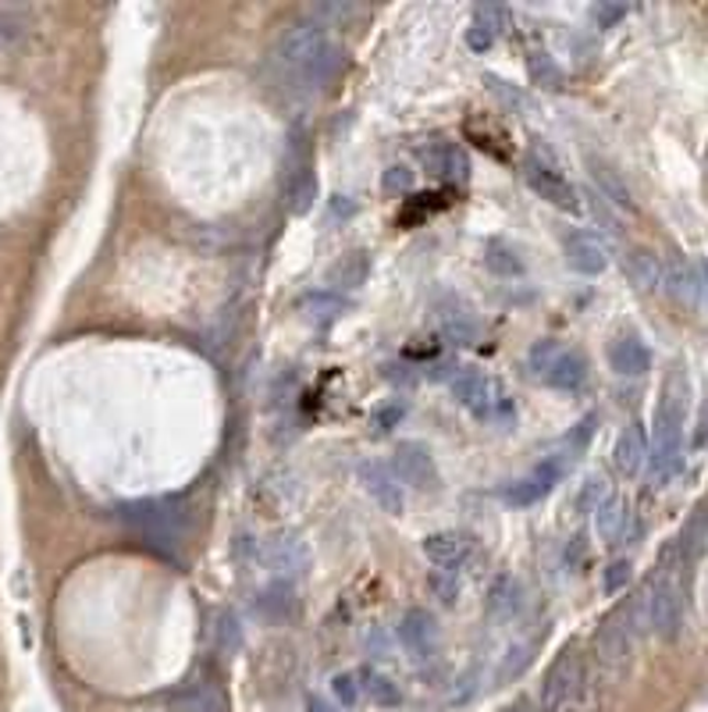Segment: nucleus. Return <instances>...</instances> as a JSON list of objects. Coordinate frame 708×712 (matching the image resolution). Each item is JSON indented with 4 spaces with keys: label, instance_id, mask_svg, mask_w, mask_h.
<instances>
[{
    "label": "nucleus",
    "instance_id": "1",
    "mask_svg": "<svg viewBox=\"0 0 708 712\" xmlns=\"http://www.w3.org/2000/svg\"><path fill=\"white\" fill-rule=\"evenodd\" d=\"M687 377L673 371L662 385V396L655 406V449H652V474L662 484L676 467L684 452V424H687Z\"/></svg>",
    "mask_w": 708,
    "mask_h": 712
},
{
    "label": "nucleus",
    "instance_id": "2",
    "mask_svg": "<svg viewBox=\"0 0 708 712\" xmlns=\"http://www.w3.org/2000/svg\"><path fill=\"white\" fill-rule=\"evenodd\" d=\"M452 392H456V403L466 406V410H471L477 420H485V424L517 420V403L509 399V392L488 374L460 371L456 377H452Z\"/></svg>",
    "mask_w": 708,
    "mask_h": 712
},
{
    "label": "nucleus",
    "instance_id": "3",
    "mask_svg": "<svg viewBox=\"0 0 708 712\" xmlns=\"http://www.w3.org/2000/svg\"><path fill=\"white\" fill-rule=\"evenodd\" d=\"M122 517L129 527L143 535L150 545H175L186 538V513L175 503H164V499H150V503H129L122 510Z\"/></svg>",
    "mask_w": 708,
    "mask_h": 712
},
{
    "label": "nucleus",
    "instance_id": "4",
    "mask_svg": "<svg viewBox=\"0 0 708 712\" xmlns=\"http://www.w3.org/2000/svg\"><path fill=\"white\" fill-rule=\"evenodd\" d=\"M531 368L549 388H560V392H577L587 382V360L574 350H566V346L555 339L534 342Z\"/></svg>",
    "mask_w": 708,
    "mask_h": 712
},
{
    "label": "nucleus",
    "instance_id": "5",
    "mask_svg": "<svg viewBox=\"0 0 708 712\" xmlns=\"http://www.w3.org/2000/svg\"><path fill=\"white\" fill-rule=\"evenodd\" d=\"M331 40L324 29H318L313 22H296V25H285L281 33H278V40H275V61L285 68V72H292L296 79L303 75L313 61H318L328 47H331Z\"/></svg>",
    "mask_w": 708,
    "mask_h": 712
},
{
    "label": "nucleus",
    "instance_id": "6",
    "mask_svg": "<svg viewBox=\"0 0 708 712\" xmlns=\"http://www.w3.org/2000/svg\"><path fill=\"white\" fill-rule=\"evenodd\" d=\"M584 684H587V677H584V659L574 645L566 648V653L552 662V670L545 677V684H541V709L545 712H566V709H574L580 702V694H584Z\"/></svg>",
    "mask_w": 708,
    "mask_h": 712
},
{
    "label": "nucleus",
    "instance_id": "7",
    "mask_svg": "<svg viewBox=\"0 0 708 712\" xmlns=\"http://www.w3.org/2000/svg\"><path fill=\"white\" fill-rule=\"evenodd\" d=\"M634 656V631L623 624V613H612L595 631V659L606 673H623V666Z\"/></svg>",
    "mask_w": 708,
    "mask_h": 712
},
{
    "label": "nucleus",
    "instance_id": "8",
    "mask_svg": "<svg viewBox=\"0 0 708 712\" xmlns=\"http://www.w3.org/2000/svg\"><path fill=\"white\" fill-rule=\"evenodd\" d=\"M648 584H652V631L659 638H676L681 616H684L681 584H676L673 573H659V578H652Z\"/></svg>",
    "mask_w": 708,
    "mask_h": 712
},
{
    "label": "nucleus",
    "instance_id": "9",
    "mask_svg": "<svg viewBox=\"0 0 708 712\" xmlns=\"http://www.w3.org/2000/svg\"><path fill=\"white\" fill-rule=\"evenodd\" d=\"M566 474V463L563 460H555V457H549L545 463L538 467L534 474H527V478H520V481H513V484H506L502 489V499L509 506H517V510H523V506H534V503H541L555 484H560V478Z\"/></svg>",
    "mask_w": 708,
    "mask_h": 712
},
{
    "label": "nucleus",
    "instance_id": "10",
    "mask_svg": "<svg viewBox=\"0 0 708 712\" xmlns=\"http://www.w3.org/2000/svg\"><path fill=\"white\" fill-rule=\"evenodd\" d=\"M523 178L545 204L560 207L563 215H580V196L560 172H552V168H545V164H538V161H527Z\"/></svg>",
    "mask_w": 708,
    "mask_h": 712
},
{
    "label": "nucleus",
    "instance_id": "11",
    "mask_svg": "<svg viewBox=\"0 0 708 712\" xmlns=\"http://www.w3.org/2000/svg\"><path fill=\"white\" fill-rule=\"evenodd\" d=\"M420 549H424V556L439 570H460L474 559L477 545L471 535H463V532H439V535H428Z\"/></svg>",
    "mask_w": 708,
    "mask_h": 712
},
{
    "label": "nucleus",
    "instance_id": "12",
    "mask_svg": "<svg viewBox=\"0 0 708 712\" xmlns=\"http://www.w3.org/2000/svg\"><path fill=\"white\" fill-rule=\"evenodd\" d=\"M359 481H364V489L367 495L378 503L385 513H402L406 506V499H402V484L399 478L391 474V467L381 463V460H367V463H359Z\"/></svg>",
    "mask_w": 708,
    "mask_h": 712
},
{
    "label": "nucleus",
    "instance_id": "13",
    "mask_svg": "<svg viewBox=\"0 0 708 712\" xmlns=\"http://www.w3.org/2000/svg\"><path fill=\"white\" fill-rule=\"evenodd\" d=\"M396 478L406 481V484H413V489H420V492L434 489V484H439V467H434L428 446L402 442L396 449Z\"/></svg>",
    "mask_w": 708,
    "mask_h": 712
},
{
    "label": "nucleus",
    "instance_id": "14",
    "mask_svg": "<svg viewBox=\"0 0 708 712\" xmlns=\"http://www.w3.org/2000/svg\"><path fill=\"white\" fill-rule=\"evenodd\" d=\"M257 559L264 567L278 570V573H303L310 563V552L307 545L292 538V535H278V538H267L264 545H257Z\"/></svg>",
    "mask_w": 708,
    "mask_h": 712
},
{
    "label": "nucleus",
    "instance_id": "15",
    "mask_svg": "<svg viewBox=\"0 0 708 712\" xmlns=\"http://www.w3.org/2000/svg\"><path fill=\"white\" fill-rule=\"evenodd\" d=\"M399 638H402V648L410 656L428 659V656H434V648H439V624H434V616L428 610H410L402 616Z\"/></svg>",
    "mask_w": 708,
    "mask_h": 712
},
{
    "label": "nucleus",
    "instance_id": "16",
    "mask_svg": "<svg viewBox=\"0 0 708 712\" xmlns=\"http://www.w3.org/2000/svg\"><path fill=\"white\" fill-rule=\"evenodd\" d=\"M566 261L580 275H601L609 267V250L606 242L591 232H574L566 239Z\"/></svg>",
    "mask_w": 708,
    "mask_h": 712
},
{
    "label": "nucleus",
    "instance_id": "17",
    "mask_svg": "<svg viewBox=\"0 0 708 712\" xmlns=\"http://www.w3.org/2000/svg\"><path fill=\"white\" fill-rule=\"evenodd\" d=\"M420 157H424L431 175H439L445 182H466V178H471V157H466V150H460L456 143L424 146V150H420Z\"/></svg>",
    "mask_w": 708,
    "mask_h": 712
},
{
    "label": "nucleus",
    "instance_id": "18",
    "mask_svg": "<svg viewBox=\"0 0 708 712\" xmlns=\"http://www.w3.org/2000/svg\"><path fill=\"white\" fill-rule=\"evenodd\" d=\"M609 363L616 374L623 377H638L652 368V353H648V346L638 339V336H620L612 346H609Z\"/></svg>",
    "mask_w": 708,
    "mask_h": 712
},
{
    "label": "nucleus",
    "instance_id": "19",
    "mask_svg": "<svg viewBox=\"0 0 708 712\" xmlns=\"http://www.w3.org/2000/svg\"><path fill=\"white\" fill-rule=\"evenodd\" d=\"M627 275L641 293H655L666 285V264L652 250H630L627 253Z\"/></svg>",
    "mask_w": 708,
    "mask_h": 712
},
{
    "label": "nucleus",
    "instance_id": "20",
    "mask_svg": "<svg viewBox=\"0 0 708 712\" xmlns=\"http://www.w3.org/2000/svg\"><path fill=\"white\" fill-rule=\"evenodd\" d=\"M616 467H620V474H627V478H634V474H641V467H644V460H648V446H644V431L641 428H623L620 431V438H616Z\"/></svg>",
    "mask_w": 708,
    "mask_h": 712
},
{
    "label": "nucleus",
    "instance_id": "21",
    "mask_svg": "<svg viewBox=\"0 0 708 712\" xmlns=\"http://www.w3.org/2000/svg\"><path fill=\"white\" fill-rule=\"evenodd\" d=\"M520 605H523V592H520L517 578L499 573V578H495L491 588H488V613L495 620H513L520 613Z\"/></svg>",
    "mask_w": 708,
    "mask_h": 712
},
{
    "label": "nucleus",
    "instance_id": "22",
    "mask_svg": "<svg viewBox=\"0 0 708 712\" xmlns=\"http://www.w3.org/2000/svg\"><path fill=\"white\" fill-rule=\"evenodd\" d=\"M587 172H591V182H595V189L606 196L609 204L616 207H623V210H634V196H630L627 189V182L616 175L609 164H601V161H587Z\"/></svg>",
    "mask_w": 708,
    "mask_h": 712
},
{
    "label": "nucleus",
    "instance_id": "23",
    "mask_svg": "<svg viewBox=\"0 0 708 712\" xmlns=\"http://www.w3.org/2000/svg\"><path fill=\"white\" fill-rule=\"evenodd\" d=\"M367 275H370V256L364 250H353L328 271V282H335L339 289H359L367 282Z\"/></svg>",
    "mask_w": 708,
    "mask_h": 712
},
{
    "label": "nucleus",
    "instance_id": "24",
    "mask_svg": "<svg viewBox=\"0 0 708 712\" xmlns=\"http://www.w3.org/2000/svg\"><path fill=\"white\" fill-rule=\"evenodd\" d=\"M442 331H445V339L456 342V346H474V342H480V321H477V317H474L471 310H463V307L442 310Z\"/></svg>",
    "mask_w": 708,
    "mask_h": 712
},
{
    "label": "nucleus",
    "instance_id": "25",
    "mask_svg": "<svg viewBox=\"0 0 708 712\" xmlns=\"http://www.w3.org/2000/svg\"><path fill=\"white\" fill-rule=\"evenodd\" d=\"M303 317L310 325H318V328H328V325H335L339 317L345 314V303L335 296V293H310V296H303Z\"/></svg>",
    "mask_w": 708,
    "mask_h": 712
},
{
    "label": "nucleus",
    "instance_id": "26",
    "mask_svg": "<svg viewBox=\"0 0 708 712\" xmlns=\"http://www.w3.org/2000/svg\"><path fill=\"white\" fill-rule=\"evenodd\" d=\"M285 204H289L292 215H307L318 204V175L310 168H296V175L289 178V189H285Z\"/></svg>",
    "mask_w": 708,
    "mask_h": 712
},
{
    "label": "nucleus",
    "instance_id": "27",
    "mask_svg": "<svg viewBox=\"0 0 708 712\" xmlns=\"http://www.w3.org/2000/svg\"><path fill=\"white\" fill-rule=\"evenodd\" d=\"M175 709L178 712H229V705H224V694L214 684H196L186 694H178Z\"/></svg>",
    "mask_w": 708,
    "mask_h": 712
},
{
    "label": "nucleus",
    "instance_id": "28",
    "mask_svg": "<svg viewBox=\"0 0 708 712\" xmlns=\"http://www.w3.org/2000/svg\"><path fill=\"white\" fill-rule=\"evenodd\" d=\"M485 264L499 278H513V275H520V271H523L520 253L509 247V242H502V239H491L488 247H485Z\"/></svg>",
    "mask_w": 708,
    "mask_h": 712
},
{
    "label": "nucleus",
    "instance_id": "29",
    "mask_svg": "<svg viewBox=\"0 0 708 712\" xmlns=\"http://www.w3.org/2000/svg\"><path fill=\"white\" fill-rule=\"evenodd\" d=\"M353 14H359L356 4H345V0H321V4H310L307 8V22H313L318 29H328L331 25H345L353 19Z\"/></svg>",
    "mask_w": 708,
    "mask_h": 712
},
{
    "label": "nucleus",
    "instance_id": "30",
    "mask_svg": "<svg viewBox=\"0 0 708 712\" xmlns=\"http://www.w3.org/2000/svg\"><path fill=\"white\" fill-rule=\"evenodd\" d=\"M666 289L681 303H687V307H695L698 303V275L684 261H673L666 267Z\"/></svg>",
    "mask_w": 708,
    "mask_h": 712
},
{
    "label": "nucleus",
    "instance_id": "31",
    "mask_svg": "<svg viewBox=\"0 0 708 712\" xmlns=\"http://www.w3.org/2000/svg\"><path fill=\"white\" fill-rule=\"evenodd\" d=\"M527 72H531V83L541 86V89H563V68L555 65V57L545 54V51H534L527 57Z\"/></svg>",
    "mask_w": 708,
    "mask_h": 712
},
{
    "label": "nucleus",
    "instance_id": "32",
    "mask_svg": "<svg viewBox=\"0 0 708 712\" xmlns=\"http://www.w3.org/2000/svg\"><path fill=\"white\" fill-rule=\"evenodd\" d=\"M595 527H598V535L606 541H620L623 527H627V503H623V499H609V503L598 510Z\"/></svg>",
    "mask_w": 708,
    "mask_h": 712
},
{
    "label": "nucleus",
    "instance_id": "33",
    "mask_svg": "<svg viewBox=\"0 0 708 712\" xmlns=\"http://www.w3.org/2000/svg\"><path fill=\"white\" fill-rule=\"evenodd\" d=\"M292 610H296V599H292L289 584H270L267 592L261 595V613L267 620H285Z\"/></svg>",
    "mask_w": 708,
    "mask_h": 712
},
{
    "label": "nucleus",
    "instance_id": "34",
    "mask_svg": "<svg viewBox=\"0 0 708 712\" xmlns=\"http://www.w3.org/2000/svg\"><path fill=\"white\" fill-rule=\"evenodd\" d=\"M485 89L509 111H527V108H531V100H527L523 89L509 86L506 79H499V75H485Z\"/></svg>",
    "mask_w": 708,
    "mask_h": 712
},
{
    "label": "nucleus",
    "instance_id": "35",
    "mask_svg": "<svg viewBox=\"0 0 708 712\" xmlns=\"http://www.w3.org/2000/svg\"><path fill=\"white\" fill-rule=\"evenodd\" d=\"M609 481L606 478H598V474H591L584 484H580V492H577V510L580 513H598L601 506L609 503Z\"/></svg>",
    "mask_w": 708,
    "mask_h": 712
},
{
    "label": "nucleus",
    "instance_id": "36",
    "mask_svg": "<svg viewBox=\"0 0 708 712\" xmlns=\"http://www.w3.org/2000/svg\"><path fill=\"white\" fill-rule=\"evenodd\" d=\"M359 677H364V691L370 694V702H374V705H399L402 694H399V688L391 684V680H388L385 673L364 670Z\"/></svg>",
    "mask_w": 708,
    "mask_h": 712
},
{
    "label": "nucleus",
    "instance_id": "37",
    "mask_svg": "<svg viewBox=\"0 0 708 712\" xmlns=\"http://www.w3.org/2000/svg\"><path fill=\"white\" fill-rule=\"evenodd\" d=\"M630 573H634L630 559H612V563L606 567V573H601V592L620 595L623 588H630Z\"/></svg>",
    "mask_w": 708,
    "mask_h": 712
},
{
    "label": "nucleus",
    "instance_id": "38",
    "mask_svg": "<svg viewBox=\"0 0 708 712\" xmlns=\"http://www.w3.org/2000/svg\"><path fill=\"white\" fill-rule=\"evenodd\" d=\"M413 186H417V175H413V168H406V164H391V168H385V175H381V189L388 196H406Z\"/></svg>",
    "mask_w": 708,
    "mask_h": 712
},
{
    "label": "nucleus",
    "instance_id": "39",
    "mask_svg": "<svg viewBox=\"0 0 708 712\" xmlns=\"http://www.w3.org/2000/svg\"><path fill=\"white\" fill-rule=\"evenodd\" d=\"M406 417V406L402 403H378L370 410V428H378V431H391L396 424H402Z\"/></svg>",
    "mask_w": 708,
    "mask_h": 712
},
{
    "label": "nucleus",
    "instance_id": "40",
    "mask_svg": "<svg viewBox=\"0 0 708 712\" xmlns=\"http://www.w3.org/2000/svg\"><path fill=\"white\" fill-rule=\"evenodd\" d=\"M474 19H477L474 25L488 29V33H502L506 22H509V11L502 4H477L474 8Z\"/></svg>",
    "mask_w": 708,
    "mask_h": 712
},
{
    "label": "nucleus",
    "instance_id": "41",
    "mask_svg": "<svg viewBox=\"0 0 708 712\" xmlns=\"http://www.w3.org/2000/svg\"><path fill=\"white\" fill-rule=\"evenodd\" d=\"M331 691H335V699L345 709H353L359 702V680L353 673H335V677H331Z\"/></svg>",
    "mask_w": 708,
    "mask_h": 712
},
{
    "label": "nucleus",
    "instance_id": "42",
    "mask_svg": "<svg viewBox=\"0 0 708 712\" xmlns=\"http://www.w3.org/2000/svg\"><path fill=\"white\" fill-rule=\"evenodd\" d=\"M22 33H25V19H19L11 11H0V51L14 47L22 40Z\"/></svg>",
    "mask_w": 708,
    "mask_h": 712
},
{
    "label": "nucleus",
    "instance_id": "43",
    "mask_svg": "<svg viewBox=\"0 0 708 712\" xmlns=\"http://www.w3.org/2000/svg\"><path fill=\"white\" fill-rule=\"evenodd\" d=\"M534 659V645H520L513 653L506 656L502 670H499V680H513V673H523V666Z\"/></svg>",
    "mask_w": 708,
    "mask_h": 712
},
{
    "label": "nucleus",
    "instance_id": "44",
    "mask_svg": "<svg viewBox=\"0 0 708 712\" xmlns=\"http://www.w3.org/2000/svg\"><path fill=\"white\" fill-rule=\"evenodd\" d=\"M591 14H595L598 29H612V25H620V22L627 19L630 8H627V4H595Z\"/></svg>",
    "mask_w": 708,
    "mask_h": 712
},
{
    "label": "nucleus",
    "instance_id": "45",
    "mask_svg": "<svg viewBox=\"0 0 708 712\" xmlns=\"http://www.w3.org/2000/svg\"><path fill=\"white\" fill-rule=\"evenodd\" d=\"M491 43H495V33H488V29H480V25H471V29H466V47H471V51L488 54Z\"/></svg>",
    "mask_w": 708,
    "mask_h": 712
},
{
    "label": "nucleus",
    "instance_id": "46",
    "mask_svg": "<svg viewBox=\"0 0 708 712\" xmlns=\"http://www.w3.org/2000/svg\"><path fill=\"white\" fill-rule=\"evenodd\" d=\"M331 215H335V218H353L356 215V200H342V196H335V200H331Z\"/></svg>",
    "mask_w": 708,
    "mask_h": 712
},
{
    "label": "nucleus",
    "instance_id": "47",
    "mask_svg": "<svg viewBox=\"0 0 708 712\" xmlns=\"http://www.w3.org/2000/svg\"><path fill=\"white\" fill-rule=\"evenodd\" d=\"M307 712H342V709H335L328 699H318V694H313V699L307 702Z\"/></svg>",
    "mask_w": 708,
    "mask_h": 712
},
{
    "label": "nucleus",
    "instance_id": "48",
    "mask_svg": "<svg viewBox=\"0 0 708 712\" xmlns=\"http://www.w3.org/2000/svg\"><path fill=\"white\" fill-rule=\"evenodd\" d=\"M449 371H456V368H452V363H439V368L431 371V377H445Z\"/></svg>",
    "mask_w": 708,
    "mask_h": 712
},
{
    "label": "nucleus",
    "instance_id": "49",
    "mask_svg": "<svg viewBox=\"0 0 708 712\" xmlns=\"http://www.w3.org/2000/svg\"><path fill=\"white\" fill-rule=\"evenodd\" d=\"M705 275H708V264H705Z\"/></svg>",
    "mask_w": 708,
    "mask_h": 712
}]
</instances>
